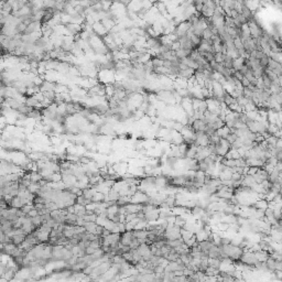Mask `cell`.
<instances>
[{"label": "cell", "instance_id": "obj_3", "mask_svg": "<svg viewBox=\"0 0 282 282\" xmlns=\"http://www.w3.org/2000/svg\"><path fill=\"white\" fill-rule=\"evenodd\" d=\"M9 206L10 207H14V208H22L23 206H24V203H23V199L19 195H16L11 199Z\"/></svg>", "mask_w": 282, "mask_h": 282}, {"label": "cell", "instance_id": "obj_7", "mask_svg": "<svg viewBox=\"0 0 282 282\" xmlns=\"http://www.w3.org/2000/svg\"><path fill=\"white\" fill-rule=\"evenodd\" d=\"M268 207H269V204H268V202H267V201H265V199L258 201V202L256 203V205H255V208L262 209V211H266Z\"/></svg>", "mask_w": 282, "mask_h": 282}, {"label": "cell", "instance_id": "obj_11", "mask_svg": "<svg viewBox=\"0 0 282 282\" xmlns=\"http://www.w3.org/2000/svg\"><path fill=\"white\" fill-rule=\"evenodd\" d=\"M272 96H273V98L277 100V103L282 106V92H280V93L272 94Z\"/></svg>", "mask_w": 282, "mask_h": 282}, {"label": "cell", "instance_id": "obj_2", "mask_svg": "<svg viewBox=\"0 0 282 282\" xmlns=\"http://www.w3.org/2000/svg\"><path fill=\"white\" fill-rule=\"evenodd\" d=\"M267 68H269L270 70H272L273 73L277 74L278 76H282V63L280 62H277L272 58H270L269 64L267 66Z\"/></svg>", "mask_w": 282, "mask_h": 282}, {"label": "cell", "instance_id": "obj_5", "mask_svg": "<svg viewBox=\"0 0 282 282\" xmlns=\"http://www.w3.org/2000/svg\"><path fill=\"white\" fill-rule=\"evenodd\" d=\"M195 236H196V239H197V241H203V240L208 239V238H209V233L206 230V229H199V233H197Z\"/></svg>", "mask_w": 282, "mask_h": 282}, {"label": "cell", "instance_id": "obj_1", "mask_svg": "<svg viewBox=\"0 0 282 282\" xmlns=\"http://www.w3.org/2000/svg\"><path fill=\"white\" fill-rule=\"evenodd\" d=\"M248 26H249V28H250V32H251V36H252V38H256V39L261 38V35H262V33H263L265 30H263L262 28L257 23V21L255 20V18H253L252 20H250L249 22H248Z\"/></svg>", "mask_w": 282, "mask_h": 282}, {"label": "cell", "instance_id": "obj_6", "mask_svg": "<svg viewBox=\"0 0 282 282\" xmlns=\"http://www.w3.org/2000/svg\"><path fill=\"white\" fill-rule=\"evenodd\" d=\"M234 60L235 58H233L231 56H229V55H227V54H225L224 55V61H223V63L221 64L224 65L225 67H227V68H233V64H234Z\"/></svg>", "mask_w": 282, "mask_h": 282}, {"label": "cell", "instance_id": "obj_9", "mask_svg": "<svg viewBox=\"0 0 282 282\" xmlns=\"http://www.w3.org/2000/svg\"><path fill=\"white\" fill-rule=\"evenodd\" d=\"M213 36H214L213 30L209 29V28H206V29L204 30V32H203V39H205V40H212Z\"/></svg>", "mask_w": 282, "mask_h": 282}, {"label": "cell", "instance_id": "obj_10", "mask_svg": "<svg viewBox=\"0 0 282 282\" xmlns=\"http://www.w3.org/2000/svg\"><path fill=\"white\" fill-rule=\"evenodd\" d=\"M224 53H221V52H216L214 55V61L217 62V63H223V61H224Z\"/></svg>", "mask_w": 282, "mask_h": 282}, {"label": "cell", "instance_id": "obj_4", "mask_svg": "<svg viewBox=\"0 0 282 282\" xmlns=\"http://www.w3.org/2000/svg\"><path fill=\"white\" fill-rule=\"evenodd\" d=\"M231 132V130H230V128L229 127H227V126L225 125V126H223L221 128H219L217 130V135L221 137V138H223V139H226L227 138V136L229 135Z\"/></svg>", "mask_w": 282, "mask_h": 282}, {"label": "cell", "instance_id": "obj_8", "mask_svg": "<svg viewBox=\"0 0 282 282\" xmlns=\"http://www.w3.org/2000/svg\"><path fill=\"white\" fill-rule=\"evenodd\" d=\"M199 53H201V55H202L203 58H205V60L208 62V63H211V62L214 61L215 53H213V52H199Z\"/></svg>", "mask_w": 282, "mask_h": 282}]
</instances>
